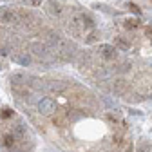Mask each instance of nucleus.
I'll return each instance as SVG.
<instances>
[{
	"mask_svg": "<svg viewBox=\"0 0 152 152\" xmlns=\"http://www.w3.org/2000/svg\"><path fill=\"white\" fill-rule=\"evenodd\" d=\"M56 110V103L51 100V98H42L38 102V112L42 114H53Z\"/></svg>",
	"mask_w": 152,
	"mask_h": 152,
	"instance_id": "f03ea898",
	"label": "nucleus"
},
{
	"mask_svg": "<svg viewBox=\"0 0 152 152\" xmlns=\"http://www.w3.org/2000/svg\"><path fill=\"white\" fill-rule=\"evenodd\" d=\"M138 152H150V143H140V147H138Z\"/></svg>",
	"mask_w": 152,
	"mask_h": 152,
	"instance_id": "9d476101",
	"label": "nucleus"
},
{
	"mask_svg": "<svg viewBox=\"0 0 152 152\" xmlns=\"http://www.w3.org/2000/svg\"><path fill=\"white\" fill-rule=\"evenodd\" d=\"M4 145H6V147H13V145H15V134H13V136H6V138H4Z\"/></svg>",
	"mask_w": 152,
	"mask_h": 152,
	"instance_id": "1a4fd4ad",
	"label": "nucleus"
},
{
	"mask_svg": "<svg viewBox=\"0 0 152 152\" xmlns=\"http://www.w3.org/2000/svg\"><path fill=\"white\" fill-rule=\"evenodd\" d=\"M127 29H136L138 27V20H134V18H130V20H125V24H123Z\"/></svg>",
	"mask_w": 152,
	"mask_h": 152,
	"instance_id": "6e6552de",
	"label": "nucleus"
},
{
	"mask_svg": "<svg viewBox=\"0 0 152 152\" xmlns=\"http://www.w3.org/2000/svg\"><path fill=\"white\" fill-rule=\"evenodd\" d=\"M98 53H100L102 58H105V60H114V58H116V54H118L116 47L110 45V44H102L98 47Z\"/></svg>",
	"mask_w": 152,
	"mask_h": 152,
	"instance_id": "f257e3e1",
	"label": "nucleus"
},
{
	"mask_svg": "<svg viewBox=\"0 0 152 152\" xmlns=\"http://www.w3.org/2000/svg\"><path fill=\"white\" fill-rule=\"evenodd\" d=\"M31 51L34 54H38V56H45L47 54V47L44 44H40V42H33L31 44Z\"/></svg>",
	"mask_w": 152,
	"mask_h": 152,
	"instance_id": "39448f33",
	"label": "nucleus"
},
{
	"mask_svg": "<svg viewBox=\"0 0 152 152\" xmlns=\"http://www.w3.org/2000/svg\"><path fill=\"white\" fill-rule=\"evenodd\" d=\"M11 58H13V62L18 64V65H24V67L31 65V56H29L27 53H16V54L11 56Z\"/></svg>",
	"mask_w": 152,
	"mask_h": 152,
	"instance_id": "20e7f679",
	"label": "nucleus"
},
{
	"mask_svg": "<svg viewBox=\"0 0 152 152\" xmlns=\"http://www.w3.org/2000/svg\"><path fill=\"white\" fill-rule=\"evenodd\" d=\"M15 136H26V127L22 125V123H18L16 127H15V132H13Z\"/></svg>",
	"mask_w": 152,
	"mask_h": 152,
	"instance_id": "0eeeda50",
	"label": "nucleus"
},
{
	"mask_svg": "<svg viewBox=\"0 0 152 152\" xmlns=\"http://www.w3.org/2000/svg\"><path fill=\"white\" fill-rule=\"evenodd\" d=\"M0 20H2L4 24H18L20 22V18H18L16 13H13L11 9H0Z\"/></svg>",
	"mask_w": 152,
	"mask_h": 152,
	"instance_id": "7ed1b4c3",
	"label": "nucleus"
},
{
	"mask_svg": "<svg viewBox=\"0 0 152 152\" xmlns=\"http://www.w3.org/2000/svg\"><path fill=\"white\" fill-rule=\"evenodd\" d=\"M116 45L120 47V49H123V51H127V49H130V42H127V40H123L121 36H118L116 38Z\"/></svg>",
	"mask_w": 152,
	"mask_h": 152,
	"instance_id": "423d86ee",
	"label": "nucleus"
},
{
	"mask_svg": "<svg viewBox=\"0 0 152 152\" xmlns=\"http://www.w3.org/2000/svg\"><path fill=\"white\" fill-rule=\"evenodd\" d=\"M145 34H147V38H150V42H152V26L145 27Z\"/></svg>",
	"mask_w": 152,
	"mask_h": 152,
	"instance_id": "9b49d317",
	"label": "nucleus"
}]
</instances>
